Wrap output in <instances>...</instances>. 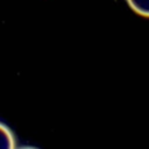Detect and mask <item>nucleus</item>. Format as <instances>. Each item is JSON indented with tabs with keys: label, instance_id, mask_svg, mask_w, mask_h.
<instances>
[{
	"label": "nucleus",
	"instance_id": "nucleus-2",
	"mask_svg": "<svg viewBox=\"0 0 149 149\" xmlns=\"http://www.w3.org/2000/svg\"><path fill=\"white\" fill-rule=\"evenodd\" d=\"M127 2L133 10L149 17V0H127Z\"/></svg>",
	"mask_w": 149,
	"mask_h": 149
},
{
	"label": "nucleus",
	"instance_id": "nucleus-1",
	"mask_svg": "<svg viewBox=\"0 0 149 149\" xmlns=\"http://www.w3.org/2000/svg\"><path fill=\"white\" fill-rule=\"evenodd\" d=\"M13 148H15L14 135L6 125L0 122V149H13Z\"/></svg>",
	"mask_w": 149,
	"mask_h": 149
}]
</instances>
